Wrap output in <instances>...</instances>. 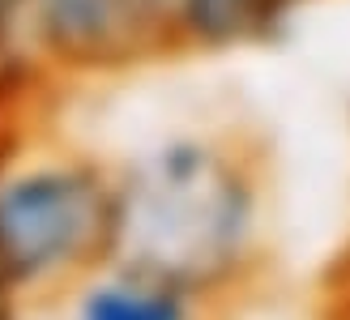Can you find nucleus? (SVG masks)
I'll return each instance as SVG.
<instances>
[{
	"mask_svg": "<svg viewBox=\"0 0 350 320\" xmlns=\"http://www.w3.org/2000/svg\"><path fill=\"white\" fill-rule=\"evenodd\" d=\"M116 167L64 137L0 146V274L26 304H60L111 261Z\"/></svg>",
	"mask_w": 350,
	"mask_h": 320,
	"instance_id": "f03ea898",
	"label": "nucleus"
},
{
	"mask_svg": "<svg viewBox=\"0 0 350 320\" xmlns=\"http://www.w3.org/2000/svg\"><path fill=\"white\" fill-rule=\"evenodd\" d=\"M47 90H56V81L39 56L30 0H0V116L26 111Z\"/></svg>",
	"mask_w": 350,
	"mask_h": 320,
	"instance_id": "423d86ee",
	"label": "nucleus"
},
{
	"mask_svg": "<svg viewBox=\"0 0 350 320\" xmlns=\"http://www.w3.org/2000/svg\"><path fill=\"white\" fill-rule=\"evenodd\" d=\"M17 320H64V312H60V304H26L17 312Z\"/></svg>",
	"mask_w": 350,
	"mask_h": 320,
	"instance_id": "6e6552de",
	"label": "nucleus"
},
{
	"mask_svg": "<svg viewBox=\"0 0 350 320\" xmlns=\"http://www.w3.org/2000/svg\"><path fill=\"white\" fill-rule=\"evenodd\" d=\"M22 308H26V299L5 282V274H0V320H17V312H22Z\"/></svg>",
	"mask_w": 350,
	"mask_h": 320,
	"instance_id": "0eeeda50",
	"label": "nucleus"
},
{
	"mask_svg": "<svg viewBox=\"0 0 350 320\" xmlns=\"http://www.w3.org/2000/svg\"><path fill=\"white\" fill-rule=\"evenodd\" d=\"M111 167V261L159 274L218 312L269 269L273 171L252 133L184 124L146 137Z\"/></svg>",
	"mask_w": 350,
	"mask_h": 320,
	"instance_id": "f257e3e1",
	"label": "nucleus"
},
{
	"mask_svg": "<svg viewBox=\"0 0 350 320\" xmlns=\"http://www.w3.org/2000/svg\"><path fill=\"white\" fill-rule=\"evenodd\" d=\"M64 320H218V308L175 282L107 261L60 299Z\"/></svg>",
	"mask_w": 350,
	"mask_h": 320,
	"instance_id": "39448f33",
	"label": "nucleus"
},
{
	"mask_svg": "<svg viewBox=\"0 0 350 320\" xmlns=\"http://www.w3.org/2000/svg\"><path fill=\"white\" fill-rule=\"evenodd\" d=\"M312 0H163L175 56H226L286 34Z\"/></svg>",
	"mask_w": 350,
	"mask_h": 320,
	"instance_id": "20e7f679",
	"label": "nucleus"
},
{
	"mask_svg": "<svg viewBox=\"0 0 350 320\" xmlns=\"http://www.w3.org/2000/svg\"><path fill=\"white\" fill-rule=\"evenodd\" d=\"M329 320H350V269H346L342 291L334 295V308H329Z\"/></svg>",
	"mask_w": 350,
	"mask_h": 320,
	"instance_id": "1a4fd4ad",
	"label": "nucleus"
},
{
	"mask_svg": "<svg viewBox=\"0 0 350 320\" xmlns=\"http://www.w3.org/2000/svg\"><path fill=\"white\" fill-rule=\"evenodd\" d=\"M39 56L56 85L171 60L163 0H30Z\"/></svg>",
	"mask_w": 350,
	"mask_h": 320,
	"instance_id": "7ed1b4c3",
	"label": "nucleus"
}]
</instances>
